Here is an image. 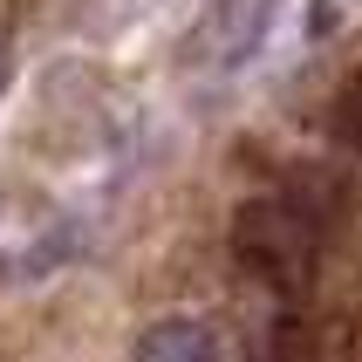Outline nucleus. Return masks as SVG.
Here are the masks:
<instances>
[{
  "mask_svg": "<svg viewBox=\"0 0 362 362\" xmlns=\"http://www.w3.org/2000/svg\"><path fill=\"white\" fill-rule=\"evenodd\" d=\"M233 253L253 281H267L274 294H301L315 274V226L281 199H253L233 219Z\"/></svg>",
  "mask_w": 362,
  "mask_h": 362,
  "instance_id": "nucleus-1",
  "label": "nucleus"
},
{
  "mask_svg": "<svg viewBox=\"0 0 362 362\" xmlns=\"http://www.w3.org/2000/svg\"><path fill=\"white\" fill-rule=\"evenodd\" d=\"M274 7H281V0H212L199 14V28H192V41H185V62H192V69H240L267 41Z\"/></svg>",
  "mask_w": 362,
  "mask_h": 362,
  "instance_id": "nucleus-2",
  "label": "nucleus"
},
{
  "mask_svg": "<svg viewBox=\"0 0 362 362\" xmlns=\"http://www.w3.org/2000/svg\"><path fill=\"white\" fill-rule=\"evenodd\" d=\"M137 362H219V335H212L205 322H185V315H171V322L144 328Z\"/></svg>",
  "mask_w": 362,
  "mask_h": 362,
  "instance_id": "nucleus-3",
  "label": "nucleus"
},
{
  "mask_svg": "<svg viewBox=\"0 0 362 362\" xmlns=\"http://www.w3.org/2000/svg\"><path fill=\"white\" fill-rule=\"evenodd\" d=\"M335 137L362 151V69L342 82V96H335Z\"/></svg>",
  "mask_w": 362,
  "mask_h": 362,
  "instance_id": "nucleus-4",
  "label": "nucleus"
}]
</instances>
